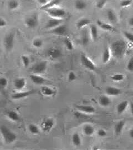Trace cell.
<instances>
[{
	"instance_id": "obj_21",
	"label": "cell",
	"mask_w": 133,
	"mask_h": 150,
	"mask_svg": "<svg viewBox=\"0 0 133 150\" xmlns=\"http://www.w3.org/2000/svg\"><path fill=\"white\" fill-rule=\"evenodd\" d=\"M111 99L105 95L101 96L99 99V103L100 105L103 107H107L111 105Z\"/></svg>"
},
{
	"instance_id": "obj_28",
	"label": "cell",
	"mask_w": 133,
	"mask_h": 150,
	"mask_svg": "<svg viewBox=\"0 0 133 150\" xmlns=\"http://www.w3.org/2000/svg\"><path fill=\"white\" fill-rule=\"evenodd\" d=\"M90 21L86 18H83L79 20L77 23V27L78 29H81L82 28L85 27L90 23Z\"/></svg>"
},
{
	"instance_id": "obj_23",
	"label": "cell",
	"mask_w": 133,
	"mask_h": 150,
	"mask_svg": "<svg viewBox=\"0 0 133 150\" xmlns=\"http://www.w3.org/2000/svg\"><path fill=\"white\" fill-rule=\"evenodd\" d=\"M7 116L8 117L11 121L14 122H17L20 120V117L18 113L15 111H10L7 112Z\"/></svg>"
},
{
	"instance_id": "obj_34",
	"label": "cell",
	"mask_w": 133,
	"mask_h": 150,
	"mask_svg": "<svg viewBox=\"0 0 133 150\" xmlns=\"http://www.w3.org/2000/svg\"><path fill=\"white\" fill-rule=\"evenodd\" d=\"M64 44L66 45L67 49L69 51H72L74 49L73 44L72 41L69 38H66L64 40Z\"/></svg>"
},
{
	"instance_id": "obj_2",
	"label": "cell",
	"mask_w": 133,
	"mask_h": 150,
	"mask_svg": "<svg viewBox=\"0 0 133 150\" xmlns=\"http://www.w3.org/2000/svg\"><path fill=\"white\" fill-rule=\"evenodd\" d=\"M1 132L3 139L7 144H12L17 139V135L5 126L1 127Z\"/></svg>"
},
{
	"instance_id": "obj_7",
	"label": "cell",
	"mask_w": 133,
	"mask_h": 150,
	"mask_svg": "<svg viewBox=\"0 0 133 150\" xmlns=\"http://www.w3.org/2000/svg\"><path fill=\"white\" fill-rule=\"evenodd\" d=\"M55 126V121L53 119L48 118H46L42 122L41 125V129L45 132H48L53 128Z\"/></svg>"
},
{
	"instance_id": "obj_45",
	"label": "cell",
	"mask_w": 133,
	"mask_h": 150,
	"mask_svg": "<svg viewBox=\"0 0 133 150\" xmlns=\"http://www.w3.org/2000/svg\"><path fill=\"white\" fill-rule=\"evenodd\" d=\"M6 25H7V22L5 20L1 17V18H0V26H1V27H3L6 26Z\"/></svg>"
},
{
	"instance_id": "obj_10",
	"label": "cell",
	"mask_w": 133,
	"mask_h": 150,
	"mask_svg": "<svg viewBox=\"0 0 133 150\" xmlns=\"http://www.w3.org/2000/svg\"><path fill=\"white\" fill-rule=\"evenodd\" d=\"M62 25V20L61 19L52 18L48 20L45 28L47 29H53Z\"/></svg>"
},
{
	"instance_id": "obj_49",
	"label": "cell",
	"mask_w": 133,
	"mask_h": 150,
	"mask_svg": "<svg viewBox=\"0 0 133 150\" xmlns=\"http://www.w3.org/2000/svg\"><path fill=\"white\" fill-rule=\"evenodd\" d=\"M129 24L130 26H133V17H131L129 21Z\"/></svg>"
},
{
	"instance_id": "obj_27",
	"label": "cell",
	"mask_w": 133,
	"mask_h": 150,
	"mask_svg": "<svg viewBox=\"0 0 133 150\" xmlns=\"http://www.w3.org/2000/svg\"><path fill=\"white\" fill-rule=\"evenodd\" d=\"M87 4L84 1H76L74 4V7L76 10L79 11H82L87 8Z\"/></svg>"
},
{
	"instance_id": "obj_47",
	"label": "cell",
	"mask_w": 133,
	"mask_h": 150,
	"mask_svg": "<svg viewBox=\"0 0 133 150\" xmlns=\"http://www.w3.org/2000/svg\"><path fill=\"white\" fill-rule=\"evenodd\" d=\"M129 106H130V112L132 113V114L133 115V102H131L129 104Z\"/></svg>"
},
{
	"instance_id": "obj_29",
	"label": "cell",
	"mask_w": 133,
	"mask_h": 150,
	"mask_svg": "<svg viewBox=\"0 0 133 150\" xmlns=\"http://www.w3.org/2000/svg\"><path fill=\"white\" fill-rule=\"evenodd\" d=\"M90 32L92 39L93 41H95L98 38V29L95 25H91L90 26Z\"/></svg>"
},
{
	"instance_id": "obj_6",
	"label": "cell",
	"mask_w": 133,
	"mask_h": 150,
	"mask_svg": "<svg viewBox=\"0 0 133 150\" xmlns=\"http://www.w3.org/2000/svg\"><path fill=\"white\" fill-rule=\"evenodd\" d=\"M15 33L11 32L7 35L4 39V46L8 51L12 50L14 44Z\"/></svg>"
},
{
	"instance_id": "obj_12",
	"label": "cell",
	"mask_w": 133,
	"mask_h": 150,
	"mask_svg": "<svg viewBox=\"0 0 133 150\" xmlns=\"http://www.w3.org/2000/svg\"><path fill=\"white\" fill-rule=\"evenodd\" d=\"M47 54L52 60H55L58 58L62 55V52L59 49L51 48L48 51Z\"/></svg>"
},
{
	"instance_id": "obj_33",
	"label": "cell",
	"mask_w": 133,
	"mask_h": 150,
	"mask_svg": "<svg viewBox=\"0 0 133 150\" xmlns=\"http://www.w3.org/2000/svg\"><path fill=\"white\" fill-rule=\"evenodd\" d=\"M111 78L113 81H116V82H120L123 81L125 78V76L122 73H116L113 75Z\"/></svg>"
},
{
	"instance_id": "obj_13",
	"label": "cell",
	"mask_w": 133,
	"mask_h": 150,
	"mask_svg": "<svg viewBox=\"0 0 133 150\" xmlns=\"http://www.w3.org/2000/svg\"><path fill=\"white\" fill-rule=\"evenodd\" d=\"M67 32V28L65 25H61L60 26L53 28L51 30V33L55 34L57 35H64Z\"/></svg>"
},
{
	"instance_id": "obj_17",
	"label": "cell",
	"mask_w": 133,
	"mask_h": 150,
	"mask_svg": "<svg viewBox=\"0 0 133 150\" xmlns=\"http://www.w3.org/2000/svg\"><path fill=\"white\" fill-rule=\"evenodd\" d=\"M26 80L23 78H17L14 81V87L17 90H21L26 86Z\"/></svg>"
},
{
	"instance_id": "obj_8",
	"label": "cell",
	"mask_w": 133,
	"mask_h": 150,
	"mask_svg": "<svg viewBox=\"0 0 133 150\" xmlns=\"http://www.w3.org/2000/svg\"><path fill=\"white\" fill-rule=\"evenodd\" d=\"M34 92H35V91L33 89L26 91L17 92L12 95V99L13 100H20L28 97L31 94H33Z\"/></svg>"
},
{
	"instance_id": "obj_38",
	"label": "cell",
	"mask_w": 133,
	"mask_h": 150,
	"mask_svg": "<svg viewBox=\"0 0 133 150\" xmlns=\"http://www.w3.org/2000/svg\"><path fill=\"white\" fill-rule=\"evenodd\" d=\"M77 78L76 75L73 71H71L69 72L68 75V80L69 82H73L76 80Z\"/></svg>"
},
{
	"instance_id": "obj_43",
	"label": "cell",
	"mask_w": 133,
	"mask_h": 150,
	"mask_svg": "<svg viewBox=\"0 0 133 150\" xmlns=\"http://www.w3.org/2000/svg\"><path fill=\"white\" fill-rule=\"evenodd\" d=\"M0 85L2 87L5 88L8 85V81L5 77H1L0 78Z\"/></svg>"
},
{
	"instance_id": "obj_15",
	"label": "cell",
	"mask_w": 133,
	"mask_h": 150,
	"mask_svg": "<svg viewBox=\"0 0 133 150\" xmlns=\"http://www.w3.org/2000/svg\"><path fill=\"white\" fill-rule=\"evenodd\" d=\"M97 24L102 29L105 30V31H110V32L116 31V29L113 26H111V25L109 24V23H104V22L100 21L99 20H97Z\"/></svg>"
},
{
	"instance_id": "obj_4",
	"label": "cell",
	"mask_w": 133,
	"mask_h": 150,
	"mask_svg": "<svg viewBox=\"0 0 133 150\" xmlns=\"http://www.w3.org/2000/svg\"><path fill=\"white\" fill-rule=\"evenodd\" d=\"M47 68V62L41 61L37 63L32 68V72L36 75H41L45 72Z\"/></svg>"
},
{
	"instance_id": "obj_44",
	"label": "cell",
	"mask_w": 133,
	"mask_h": 150,
	"mask_svg": "<svg viewBox=\"0 0 133 150\" xmlns=\"http://www.w3.org/2000/svg\"><path fill=\"white\" fill-rule=\"evenodd\" d=\"M98 135L101 137H104L106 136V132L103 129H100L98 131Z\"/></svg>"
},
{
	"instance_id": "obj_48",
	"label": "cell",
	"mask_w": 133,
	"mask_h": 150,
	"mask_svg": "<svg viewBox=\"0 0 133 150\" xmlns=\"http://www.w3.org/2000/svg\"><path fill=\"white\" fill-rule=\"evenodd\" d=\"M129 136L132 139H133V127L129 131Z\"/></svg>"
},
{
	"instance_id": "obj_20",
	"label": "cell",
	"mask_w": 133,
	"mask_h": 150,
	"mask_svg": "<svg viewBox=\"0 0 133 150\" xmlns=\"http://www.w3.org/2000/svg\"><path fill=\"white\" fill-rule=\"evenodd\" d=\"M30 79L33 83L37 85H40L44 83L46 80L44 78L39 76L38 75H32L30 76Z\"/></svg>"
},
{
	"instance_id": "obj_40",
	"label": "cell",
	"mask_w": 133,
	"mask_h": 150,
	"mask_svg": "<svg viewBox=\"0 0 133 150\" xmlns=\"http://www.w3.org/2000/svg\"><path fill=\"white\" fill-rule=\"evenodd\" d=\"M133 1L131 0H124L122 1L120 3V6L122 7H126L132 4Z\"/></svg>"
},
{
	"instance_id": "obj_22",
	"label": "cell",
	"mask_w": 133,
	"mask_h": 150,
	"mask_svg": "<svg viewBox=\"0 0 133 150\" xmlns=\"http://www.w3.org/2000/svg\"><path fill=\"white\" fill-rule=\"evenodd\" d=\"M83 133L88 136H90L93 135L95 132L94 127L89 124L84 125V126L83 127Z\"/></svg>"
},
{
	"instance_id": "obj_16",
	"label": "cell",
	"mask_w": 133,
	"mask_h": 150,
	"mask_svg": "<svg viewBox=\"0 0 133 150\" xmlns=\"http://www.w3.org/2000/svg\"><path fill=\"white\" fill-rule=\"evenodd\" d=\"M61 2V1L60 0H52V1H49L48 2L43 6H41L40 7V9L42 10H47L48 9H50L52 8L53 7H55L56 6L60 4Z\"/></svg>"
},
{
	"instance_id": "obj_11",
	"label": "cell",
	"mask_w": 133,
	"mask_h": 150,
	"mask_svg": "<svg viewBox=\"0 0 133 150\" xmlns=\"http://www.w3.org/2000/svg\"><path fill=\"white\" fill-rule=\"evenodd\" d=\"M76 108L78 110L83 113H88V114H92L95 112V108L91 106L86 105H76Z\"/></svg>"
},
{
	"instance_id": "obj_14",
	"label": "cell",
	"mask_w": 133,
	"mask_h": 150,
	"mask_svg": "<svg viewBox=\"0 0 133 150\" xmlns=\"http://www.w3.org/2000/svg\"><path fill=\"white\" fill-rule=\"evenodd\" d=\"M41 92L42 94L46 96H54L57 93V91L55 89L48 86H42L41 89Z\"/></svg>"
},
{
	"instance_id": "obj_42",
	"label": "cell",
	"mask_w": 133,
	"mask_h": 150,
	"mask_svg": "<svg viewBox=\"0 0 133 150\" xmlns=\"http://www.w3.org/2000/svg\"><path fill=\"white\" fill-rule=\"evenodd\" d=\"M127 70L130 72H133V57L129 60L127 63Z\"/></svg>"
},
{
	"instance_id": "obj_19",
	"label": "cell",
	"mask_w": 133,
	"mask_h": 150,
	"mask_svg": "<svg viewBox=\"0 0 133 150\" xmlns=\"http://www.w3.org/2000/svg\"><path fill=\"white\" fill-rule=\"evenodd\" d=\"M106 94L109 96H118L122 94V91L116 87H108L106 89Z\"/></svg>"
},
{
	"instance_id": "obj_36",
	"label": "cell",
	"mask_w": 133,
	"mask_h": 150,
	"mask_svg": "<svg viewBox=\"0 0 133 150\" xmlns=\"http://www.w3.org/2000/svg\"><path fill=\"white\" fill-rule=\"evenodd\" d=\"M32 45L36 48H40L43 45V41L41 39H35L32 42Z\"/></svg>"
},
{
	"instance_id": "obj_41",
	"label": "cell",
	"mask_w": 133,
	"mask_h": 150,
	"mask_svg": "<svg viewBox=\"0 0 133 150\" xmlns=\"http://www.w3.org/2000/svg\"><path fill=\"white\" fill-rule=\"evenodd\" d=\"M124 36L125 37V38L128 39L131 43H132L133 44V34L130 32H129L127 31H125L124 32Z\"/></svg>"
},
{
	"instance_id": "obj_39",
	"label": "cell",
	"mask_w": 133,
	"mask_h": 150,
	"mask_svg": "<svg viewBox=\"0 0 133 150\" xmlns=\"http://www.w3.org/2000/svg\"><path fill=\"white\" fill-rule=\"evenodd\" d=\"M106 2H107L106 1H104V0L98 1L96 2V7L99 9H102L104 7Z\"/></svg>"
},
{
	"instance_id": "obj_32",
	"label": "cell",
	"mask_w": 133,
	"mask_h": 150,
	"mask_svg": "<svg viewBox=\"0 0 133 150\" xmlns=\"http://www.w3.org/2000/svg\"><path fill=\"white\" fill-rule=\"evenodd\" d=\"M28 128L29 131L33 135H38L40 132L38 127L34 124H30L28 126Z\"/></svg>"
},
{
	"instance_id": "obj_3",
	"label": "cell",
	"mask_w": 133,
	"mask_h": 150,
	"mask_svg": "<svg viewBox=\"0 0 133 150\" xmlns=\"http://www.w3.org/2000/svg\"><path fill=\"white\" fill-rule=\"evenodd\" d=\"M46 12L48 13V15L52 17L53 18H57V19H61L66 16V11L64 9L53 7L52 8L48 9L46 10Z\"/></svg>"
},
{
	"instance_id": "obj_46",
	"label": "cell",
	"mask_w": 133,
	"mask_h": 150,
	"mask_svg": "<svg viewBox=\"0 0 133 150\" xmlns=\"http://www.w3.org/2000/svg\"><path fill=\"white\" fill-rule=\"evenodd\" d=\"M48 1H48V0H38L37 1V2H38L39 4L42 5L41 6H43L45 5H46L48 2Z\"/></svg>"
},
{
	"instance_id": "obj_30",
	"label": "cell",
	"mask_w": 133,
	"mask_h": 150,
	"mask_svg": "<svg viewBox=\"0 0 133 150\" xmlns=\"http://www.w3.org/2000/svg\"><path fill=\"white\" fill-rule=\"evenodd\" d=\"M72 140L73 144L76 146H79L81 144V138L80 135L77 132H76L73 135Z\"/></svg>"
},
{
	"instance_id": "obj_1",
	"label": "cell",
	"mask_w": 133,
	"mask_h": 150,
	"mask_svg": "<svg viewBox=\"0 0 133 150\" xmlns=\"http://www.w3.org/2000/svg\"><path fill=\"white\" fill-rule=\"evenodd\" d=\"M127 49V45L126 42L122 39H118L112 43L110 50L111 55L116 58L120 59L124 56Z\"/></svg>"
},
{
	"instance_id": "obj_24",
	"label": "cell",
	"mask_w": 133,
	"mask_h": 150,
	"mask_svg": "<svg viewBox=\"0 0 133 150\" xmlns=\"http://www.w3.org/2000/svg\"><path fill=\"white\" fill-rule=\"evenodd\" d=\"M111 56V50L108 48L105 49L102 55V61L104 63H107L110 61Z\"/></svg>"
},
{
	"instance_id": "obj_5",
	"label": "cell",
	"mask_w": 133,
	"mask_h": 150,
	"mask_svg": "<svg viewBox=\"0 0 133 150\" xmlns=\"http://www.w3.org/2000/svg\"><path fill=\"white\" fill-rule=\"evenodd\" d=\"M80 61L83 66L90 71H95L96 66L92 61L84 54H82L80 56Z\"/></svg>"
},
{
	"instance_id": "obj_18",
	"label": "cell",
	"mask_w": 133,
	"mask_h": 150,
	"mask_svg": "<svg viewBox=\"0 0 133 150\" xmlns=\"http://www.w3.org/2000/svg\"><path fill=\"white\" fill-rule=\"evenodd\" d=\"M129 105V102L127 101H123L116 106V111L118 114H122L127 109V107Z\"/></svg>"
},
{
	"instance_id": "obj_9",
	"label": "cell",
	"mask_w": 133,
	"mask_h": 150,
	"mask_svg": "<svg viewBox=\"0 0 133 150\" xmlns=\"http://www.w3.org/2000/svg\"><path fill=\"white\" fill-rule=\"evenodd\" d=\"M25 24L28 27L30 28L36 27L38 24V20L37 15H34L31 17H28L25 20Z\"/></svg>"
},
{
	"instance_id": "obj_31",
	"label": "cell",
	"mask_w": 133,
	"mask_h": 150,
	"mask_svg": "<svg viewBox=\"0 0 133 150\" xmlns=\"http://www.w3.org/2000/svg\"><path fill=\"white\" fill-rule=\"evenodd\" d=\"M20 6V2L16 0H11L8 2V8L11 10H14L17 9Z\"/></svg>"
},
{
	"instance_id": "obj_25",
	"label": "cell",
	"mask_w": 133,
	"mask_h": 150,
	"mask_svg": "<svg viewBox=\"0 0 133 150\" xmlns=\"http://www.w3.org/2000/svg\"><path fill=\"white\" fill-rule=\"evenodd\" d=\"M107 17L109 21L112 23H116L118 21L116 13L113 10L109 9L107 11Z\"/></svg>"
},
{
	"instance_id": "obj_35",
	"label": "cell",
	"mask_w": 133,
	"mask_h": 150,
	"mask_svg": "<svg viewBox=\"0 0 133 150\" xmlns=\"http://www.w3.org/2000/svg\"><path fill=\"white\" fill-rule=\"evenodd\" d=\"M82 40V43L84 45H85V44H87L88 43V32L87 30H85V31H83Z\"/></svg>"
},
{
	"instance_id": "obj_37",
	"label": "cell",
	"mask_w": 133,
	"mask_h": 150,
	"mask_svg": "<svg viewBox=\"0 0 133 150\" xmlns=\"http://www.w3.org/2000/svg\"><path fill=\"white\" fill-rule=\"evenodd\" d=\"M21 59H22V62L23 63L24 66L25 67H28L30 63V60L29 57L27 56L23 55L21 57Z\"/></svg>"
},
{
	"instance_id": "obj_26",
	"label": "cell",
	"mask_w": 133,
	"mask_h": 150,
	"mask_svg": "<svg viewBox=\"0 0 133 150\" xmlns=\"http://www.w3.org/2000/svg\"><path fill=\"white\" fill-rule=\"evenodd\" d=\"M125 123L124 121H120L118 122L115 126V133L116 135H119L122 133Z\"/></svg>"
}]
</instances>
